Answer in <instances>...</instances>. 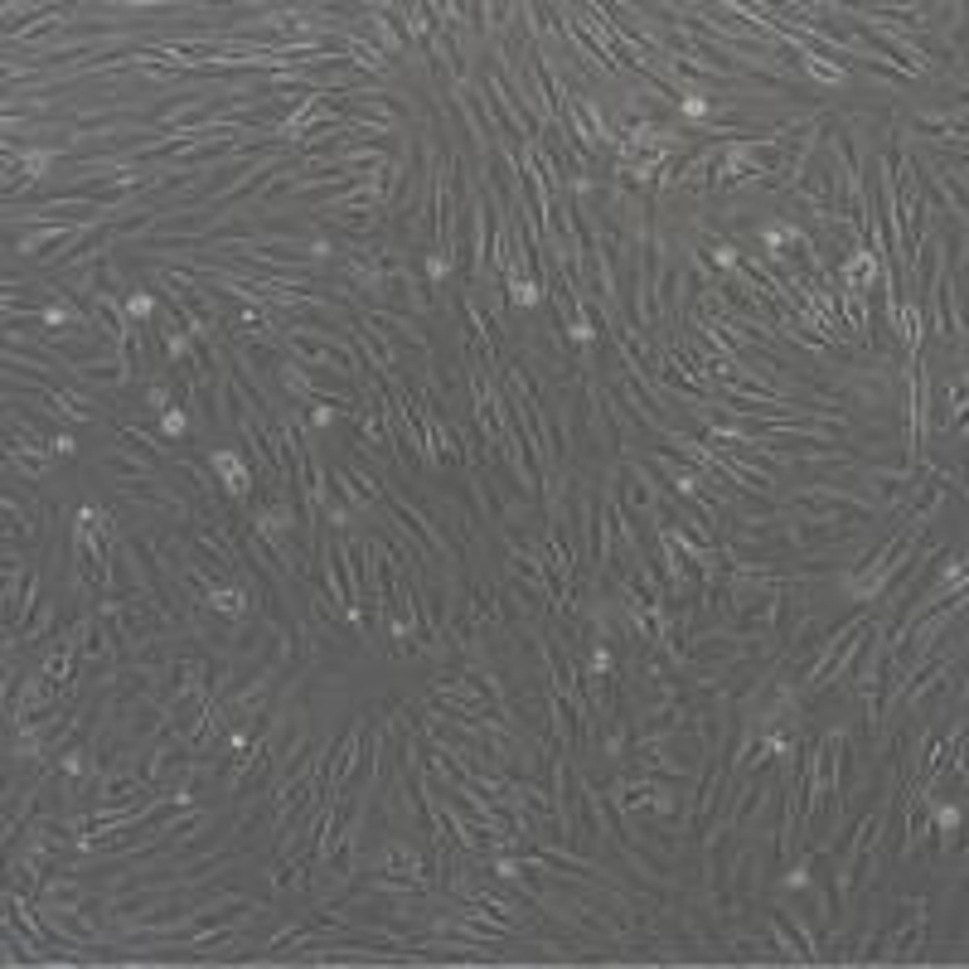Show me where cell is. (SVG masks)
<instances>
[{"label":"cell","instance_id":"obj_20","mask_svg":"<svg viewBox=\"0 0 969 969\" xmlns=\"http://www.w3.org/2000/svg\"><path fill=\"white\" fill-rule=\"evenodd\" d=\"M44 451L54 456V461H68V456L78 451V442H73L68 432H44Z\"/></svg>","mask_w":969,"mask_h":969},{"label":"cell","instance_id":"obj_7","mask_svg":"<svg viewBox=\"0 0 969 969\" xmlns=\"http://www.w3.org/2000/svg\"><path fill=\"white\" fill-rule=\"evenodd\" d=\"M73 379L88 383V388H127L137 373L122 364V354H102V359H88V364H73Z\"/></svg>","mask_w":969,"mask_h":969},{"label":"cell","instance_id":"obj_14","mask_svg":"<svg viewBox=\"0 0 969 969\" xmlns=\"http://www.w3.org/2000/svg\"><path fill=\"white\" fill-rule=\"evenodd\" d=\"M88 286H92V296H127V281H122V272H117V263H112V253L107 257H98V263L88 267Z\"/></svg>","mask_w":969,"mask_h":969},{"label":"cell","instance_id":"obj_11","mask_svg":"<svg viewBox=\"0 0 969 969\" xmlns=\"http://www.w3.org/2000/svg\"><path fill=\"white\" fill-rule=\"evenodd\" d=\"M88 316H92V326H98L102 335L112 340V345H117V340L131 330L127 301H122V296H88Z\"/></svg>","mask_w":969,"mask_h":969},{"label":"cell","instance_id":"obj_13","mask_svg":"<svg viewBox=\"0 0 969 969\" xmlns=\"http://www.w3.org/2000/svg\"><path fill=\"white\" fill-rule=\"evenodd\" d=\"M766 941H770V951L780 955V960H795V965H809V955H805V945H800V935L790 931V921L780 911H770L766 916Z\"/></svg>","mask_w":969,"mask_h":969},{"label":"cell","instance_id":"obj_4","mask_svg":"<svg viewBox=\"0 0 969 969\" xmlns=\"http://www.w3.org/2000/svg\"><path fill=\"white\" fill-rule=\"evenodd\" d=\"M349 345L359 349V359L373 369V379H388V373H398V364H403L398 345H393V335H388V330H379L369 316H354Z\"/></svg>","mask_w":969,"mask_h":969},{"label":"cell","instance_id":"obj_1","mask_svg":"<svg viewBox=\"0 0 969 969\" xmlns=\"http://www.w3.org/2000/svg\"><path fill=\"white\" fill-rule=\"evenodd\" d=\"M286 354L310 369H335L340 379H359V349L335 330H286Z\"/></svg>","mask_w":969,"mask_h":969},{"label":"cell","instance_id":"obj_10","mask_svg":"<svg viewBox=\"0 0 969 969\" xmlns=\"http://www.w3.org/2000/svg\"><path fill=\"white\" fill-rule=\"evenodd\" d=\"M98 471L102 475H112V481H151L155 475V466L151 461H141L137 451H127V446H107V451L98 456Z\"/></svg>","mask_w":969,"mask_h":969},{"label":"cell","instance_id":"obj_5","mask_svg":"<svg viewBox=\"0 0 969 969\" xmlns=\"http://www.w3.org/2000/svg\"><path fill=\"white\" fill-rule=\"evenodd\" d=\"M78 233L82 228H68V224H29L20 228V238H10V257H59L68 253V243Z\"/></svg>","mask_w":969,"mask_h":969},{"label":"cell","instance_id":"obj_18","mask_svg":"<svg viewBox=\"0 0 969 969\" xmlns=\"http://www.w3.org/2000/svg\"><path fill=\"white\" fill-rule=\"evenodd\" d=\"M800 73H805V78H815L819 88H843V82H849V73H843L839 64H825V59H800Z\"/></svg>","mask_w":969,"mask_h":969},{"label":"cell","instance_id":"obj_19","mask_svg":"<svg viewBox=\"0 0 969 969\" xmlns=\"http://www.w3.org/2000/svg\"><path fill=\"white\" fill-rule=\"evenodd\" d=\"M451 267H456V263H451V257H446V253H426V286H432V291H442V281L451 277Z\"/></svg>","mask_w":969,"mask_h":969},{"label":"cell","instance_id":"obj_21","mask_svg":"<svg viewBox=\"0 0 969 969\" xmlns=\"http://www.w3.org/2000/svg\"><path fill=\"white\" fill-rule=\"evenodd\" d=\"M190 426H194V422H190V412H184V408H170V412L161 417V432H165V436H175V442H180V436L190 432Z\"/></svg>","mask_w":969,"mask_h":969},{"label":"cell","instance_id":"obj_9","mask_svg":"<svg viewBox=\"0 0 969 969\" xmlns=\"http://www.w3.org/2000/svg\"><path fill=\"white\" fill-rule=\"evenodd\" d=\"M88 897H92V888H82L78 878H68V872H59V878H54V872H49L35 902L39 906H54V911H78V906L88 902Z\"/></svg>","mask_w":969,"mask_h":969},{"label":"cell","instance_id":"obj_2","mask_svg":"<svg viewBox=\"0 0 969 969\" xmlns=\"http://www.w3.org/2000/svg\"><path fill=\"white\" fill-rule=\"evenodd\" d=\"M926 921H931V902L926 897H897V916L892 926L878 935V955L872 960H921V945H926Z\"/></svg>","mask_w":969,"mask_h":969},{"label":"cell","instance_id":"obj_17","mask_svg":"<svg viewBox=\"0 0 969 969\" xmlns=\"http://www.w3.org/2000/svg\"><path fill=\"white\" fill-rule=\"evenodd\" d=\"M35 538V514L20 509L15 489H5V544H29Z\"/></svg>","mask_w":969,"mask_h":969},{"label":"cell","instance_id":"obj_12","mask_svg":"<svg viewBox=\"0 0 969 969\" xmlns=\"http://www.w3.org/2000/svg\"><path fill=\"white\" fill-rule=\"evenodd\" d=\"M499 281H505V301H509L514 310H538V306H548V301H544V281H538V277H528V272H519V267H509V272L499 277Z\"/></svg>","mask_w":969,"mask_h":969},{"label":"cell","instance_id":"obj_3","mask_svg":"<svg viewBox=\"0 0 969 969\" xmlns=\"http://www.w3.org/2000/svg\"><path fill=\"white\" fill-rule=\"evenodd\" d=\"M208 471H214L218 489H224V499H233V505H253L257 489H263V481H257L253 461H247L238 446H208Z\"/></svg>","mask_w":969,"mask_h":969},{"label":"cell","instance_id":"obj_15","mask_svg":"<svg viewBox=\"0 0 969 969\" xmlns=\"http://www.w3.org/2000/svg\"><path fill=\"white\" fill-rule=\"evenodd\" d=\"M175 388L180 383L170 379V373H155V379H145V388H141V408L151 412V417H165L175 408Z\"/></svg>","mask_w":969,"mask_h":969},{"label":"cell","instance_id":"obj_6","mask_svg":"<svg viewBox=\"0 0 969 969\" xmlns=\"http://www.w3.org/2000/svg\"><path fill=\"white\" fill-rule=\"evenodd\" d=\"M5 466L20 471V475H29V481H39V475L54 466V456H49L39 442H29V436H20V432L5 426Z\"/></svg>","mask_w":969,"mask_h":969},{"label":"cell","instance_id":"obj_16","mask_svg":"<svg viewBox=\"0 0 969 969\" xmlns=\"http://www.w3.org/2000/svg\"><path fill=\"white\" fill-rule=\"evenodd\" d=\"M117 442L127 446V451H137L141 461H151L155 471H161V466H165V451H161V442H155L151 432H137V426H131V422H122V426H117Z\"/></svg>","mask_w":969,"mask_h":969},{"label":"cell","instance_id":"obj_8","mask_svg":"<svg viewBox=\"0 0 969 969\" xmlns=\"http://www.w3.org/2000/svg\"><path fill=\"white\" fill-rule=\"evenodd\" d=\"M364 316H369L379 330H388L393 345H412L422 359H432V340H426V330L417 326L412 316H403V310H364Z\"/></svg>","mask_w":969,"mask_h":969}]
</instances>
